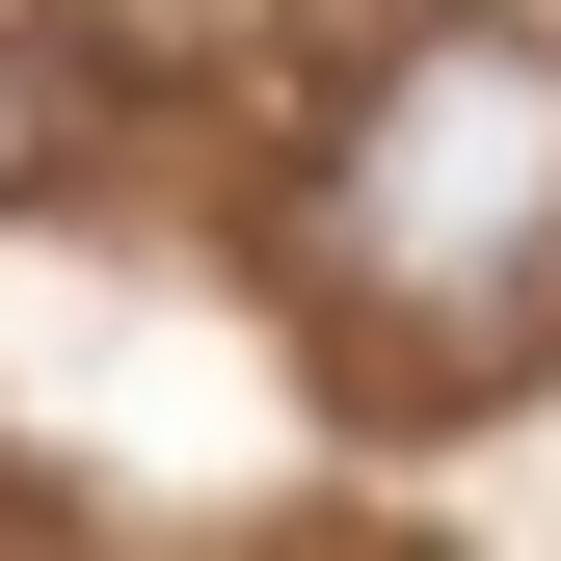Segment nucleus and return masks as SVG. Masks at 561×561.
Returning <instances> with one entry per match:
<instances>
[{"label": "nucleus", "mask_w": 561, "mask_h": 561, "mask_svg": "<svg viewBox=\"0 0 561 561\" xmlns=\"http://www.w3.org/2000/svg\"><path fill=\"white\" fill-rule=\"evenodd\" d=\"M54 134H81V81H54V54H0V187H27Z\"/></svg>", "instance_id": "2"}, {"label": "nucleus", "mask_w": 561, "mask_h": 561, "mask_svg": "<svg viewBox=\"0 0 561 561\" xmlns=\"http://www.w3.org/2000/svg\"><path fill=\"white\" fill-rule=\"evenodd\" d=\"M321 295L375 375H535L561 347V54L535 27H401L321 161Z\"/></svg>", "instance_id": "1"}]
</instances>
